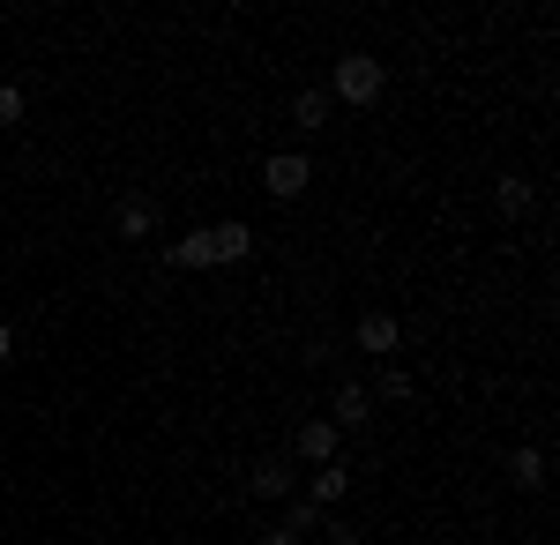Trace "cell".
<instances>
[{
  "mask_svg": "<svg viewBox=\"0 0 560 545\" xmlns=\"http://www.w3.org/2000/svg\"><path fill=\"white\" fill-rule=\"evenodd\" d=\"M292 456L337 463V426H329V419H306V426H300V441H292Z\"/></svg>",
  "mask_w": 560,
  "mask_h": 545,
  "instance_id": "cell-7",
  "label": "cell"
},
{
  "mask_svg": "<svg viewBox=\"0 0 560 545\" xmlns=\"http://www.w3.org/2000/svg\"><path fill=\"white\" fill-rule=\"evenodd\" d=\"M113 224H120V240H150L158 202H150V195H120V202H113Z\"/></svg>",
  "mask_w": 560,
  "mask_h": 545,
  "instance_id": "cell-5",
  "label": "cell"
},
{
  "mask_svg": "<svg viewBox=\"0 0 560 545\" xmlns=\"http://www.w3.org/2000/svg\"><path fill=\"white\" fill-rule=\"evenodd\" d=\"M366 396H382V404H404V396H411V381L396 374V367H388L382 381H374V389H366Z\"/></svg>",
  "mask_w": 560,
  "mask_h": 545,
  "instance_id": "cell-15",
  "label": "cell"
},
{
  "mask_svg": "<svg viewBox=\"0 0 560 545\" xmlns=\"http://www.w3.org/2000/svg\"><path fill=\"white\" fill-rule=\"evenodd\" d=\"M306 179H314V165H306L300 150H277V158L261 165V187H269V202H300Z\"/></svg>",
  "mask_w": 560,
  "mask_h": 545,
  "instance_id": "cell-2",
  "label": "cell"
},
{
  "mask_svg": "<svg viewBox=\"0 0 560 545\" xmlns=\"http://www.w3.org/2000/svg\"><path fill=\"white\" fill-rule=\"evenodd\" d=\"M255 494H261V501H292V463H284V456H261L255 463Z\"/></svg>",
  "mask_w": 560,
  "mask_h": 545,
  "instance_id": "cell-8",
  "label": "cell"
},
{
  "mask_svg": "<svg viewBox=\"0 0 560 545\" xmlns=\"http://www.w3.org/2000/svg\"><path fill=\"white\" fill-rule=\"evenodd\" d=\"M509 478H516L523 494H546V449H516L509 456Z\"/></svg>",
  "mask_w": 560,
  "mask_h": 545,
  "instance_id": "cell-10",
  "label": "cell"
},
{
  "mask_svg": "<svg viewBox=\"0 0 560 545\" xmlns=\"http://www.w3.org/2000/svg\"><path fill=\"white\" fill-rule=\"evenodd\" d=\"M292 120H300L306 135H314V127H329V90H300V97H292Z\"/></svg>",
  "mask_w": 560,
  "mask_h": 545,
  "instance_id": "cell-12",
  "label": "cell"
},
{
  "mask_svg": "<svg viewBox=\"0 0 560 545\" xmlns=\"http://www.w3.org/2000/svg\"><path fill=\"white\" fill-rule=\"evenodd\" d=\"M247 247H255V232H247L240 217H224V224H210V254H217V262H247Z\"/></svg>",
  "mask_w": 560,
  "mask_h": 545,
  "instance_id": "cell-6",
  "label": "cell"
},
{
  "mask_svg": "<svg viewBox=\"0 0 560 545\" xmlns=\"http://www.w3.org/2000/svg\"><path fill=\"white\" fill-rule=\"evenodd\" d=\"M8 351H15V329H8V322H0V359H8Z\"/></svg>",
  "mask_w": 560,
  "mask_h": 545,
  "instance_id": "cell-17",
  "label": "cell"
},
{
  "mask_svg": "<svg viewBox=\"0 0 560 545\" xmlns=\"http://www.w3.org/2000/svg\"><path fill=\"white\" fill-rule=\"evenodd\" d=\"M382 90H388V68L374 60V53H345L337 60V76H329V105H382Z\"/></svg>",
  "mask_w": 560,
  "mask_h": 545,
  "instance_id": "cell-1",
  "label": "cell"
},
{
  "mask_svg": "<svg viewBox=\"0 0 560 545\" xmlns=\"http://www.w3.org/2000/svg\"><path fill=\"white\" fill-rule=\"evenodd\" d=\"M173 269H187V277H195V269H217V254H210V232H187V240L173 247Z\"/></svg>",
  "mask_w": 560,
  "mask_h": 545,
  "instance_id": "cell-11",
  "label": "cell"
},
{
  "mask_svg": "<svg viewBox=\"0 0 560 545\" xmlns=\"http://www.w3.org/2000/svg\"><path fill=\"white\" fill-rule=\"evenodd\" d=\"M493 202H501V217H530V202H538V195H530V179H516V172H509V179L493 187Z\"/></svg>",
  "mask_w": 560,
  "mask_h": 545,
  "instance_id": "cell-13",
  "label": "cell"
},
{
  "mask_svg": "<svg viewBox=\"0 0 560 545\" xmlns=\"http://www.w3.org/2000/svg\"><path fill=\"white\" fill-rule=\"evenodd\" d=\"M322 523H329V515L306 501V494H292V501H284V523H277V531H292V538H300V531H322Z\"/></svg>",
  "mask_w": 560,
  "mask_h": 545,
  "instance_id": "cell-14",
  "label": "cell"
},
{
  "mask_svg": "<svg viewBox=\"0 0 560 545\" xmlns=\"http://www.w3.org/2000/svg\"><path fill=\"white\" fill-rule=\"evenodd\" d=\"M374 419V396H366V381H337V396H329V426L351 433V426Z\"/></svg>",
  "mask_w": 560,
  "mask_h": 545,
  "instance_id": "cell-3",
  "label": "cell"
},
{
  "mask_svg": "<svg viewBox=\"0 0 560 545\" xmlns=\"http://www.w3.org/2000/svg\"><path fill=\"white\" fill-rule=\"evenodd\" d=\"M351 344H359V351H374V359H396V344H404V329H396V314H359V329H351Z\"/></svg>",
  "mask_w": 560,
  "mask_h": 545,
  "instance_id": "cell-4",
  "label": "cell"
},
{
  "mask_svg": "<svg viewBox=\"0 0 560 545\" xmlns=\"http://www.w3.org/2000/svg\"><path fill=\"white\" fill-rule=\"evenodd\" d=\"M15 120H23V90L0 83V127H15Z\"/></svg>",
  "mask_w": 560,
  "mask_h": 545,
  "instance_id": "cell-16",
  "label": "cell"
},
{
  "mask_svg": "<svg viewBox=\"0 0 560 545\" xmlns=\"http://www.w3.org/2000/svg\"><path fill=\"white\" fill-rule=\"evenodd\" d=\"M345 494H351V471H345V463H322V471H314V494H306V501H314V508H337Z\"/></svg>",
  "mask_w": 560,
  "mask_h": 545,
  "instance_id": "cell-9",
  "label": "cell"
},
{
  "mask_svg": "<svg viewBox=\"0 0 560 545\" xmlns=\"http://www.w3.org/2000/svg\"><path fill=\"white\" fill-rule=\"evenodd\" d=\"M261 545H300V538H292V531H269V538H261Z\"/></svg>",
  "mask_w": 560,
  "mask_h": 545,
  "instance_id": "cell-18",
  "label": "cell"
}]
</instances>
